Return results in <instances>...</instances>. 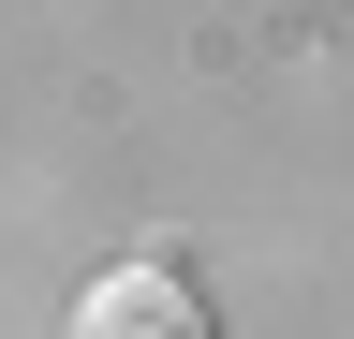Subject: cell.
Masks as SVG:
<instances>
[{"instance_id":"cell-1","label":"cell","mask_w":354,"mask_h":339,"mask_svg":"<svg viewBox=\"0 0 354 339\" xmlns=\"http://www.w3.org/2000/svg\"><path fill=\"white\" fill-rule=\"evenodd\" d=\"M74 339H221V325H207V295L177 266H104L74 295Z\"/></svg>"}]
</instances>
